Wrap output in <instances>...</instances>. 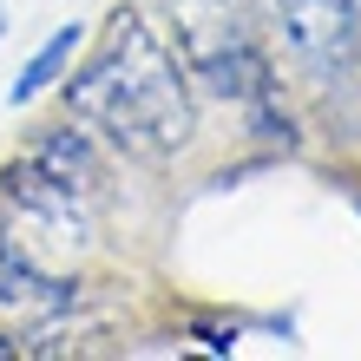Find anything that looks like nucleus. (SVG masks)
<instances>
[{
	"instance_id": "f257e3e1",
	"label": "nucleus",
	"mask_w": 361,
	"mask_h": 361,
	"mask_svg": "<svg viewBox=\"0 0 361 361\" xmlns=\"http://www.w3.org/2000/svg\"><path fill=\"white\" fill-rule=\"evenodd\" d=\"M59 105L99 145H112L138 164L178 158L197 132V86L184 73V53L138 7L112 13V27H105L86 66L73 59V73L59 79Z\"/></svg>"
},
{
	"instance_id": "f03ea898",
	"label": "nucleus",
	"mask_w": 361,
	"mask_h": 361,
	"mask_svg": "<svg viewBox=\"0 0 361 361\" xmlns=\"http://www.w3.org/2000/svg\"><path fill=\"white\" fill-rule=\"evenodd\" d=\"M269 47L309 92L342 99L361 79V13L355 0H257Z\"/></svg>"
},
{
	"instance_id": "7ed1b4c3",
	"label": "nucleus",
	"mask_w": 361,
	"mask_h": 361,
	"mask_svg": "<svg viewBox=\"0 0 361 361\" xmlns=\"http://www.w3.org/2000/svg\"><path fill=\"white\" fill-rule=\"evenodd\" d=\"M79 289L73 276H59L53 263H39L33 250L13 243V230L0 224V309L7 315H27V322H59V315L79 309Z\"/></svg>"
},
{
	"instance_id": "20e7f679",
	"label": "nucleus",
	"mask_w": 361,
	"mask_h": 361,
	"mask_svg": "<svg viewBox=\"0 0 361 361\" xmlns=\"http://www.w3.org/2000/svg\"><path fill=\"white\" fill-rule=\"evenodd\" d=\"M86 39H92L86 20H66L53 39H39L33 59L13 73V86H7V105H13V112H27V105H39L47 92H59V79H66V73H73V59L86 53Z\"/></svg>"
},
{
	"instance_id": "39448f33",
	"label": "nucleus",
	"mask_w": 361,
	"mask_h": 361,
	"mask_svg": "<svg viewBox=\"0 0 361 361\" xmlns=\"http://www.w3.org/2000/svg\"><path fill=\"white\" fill-rule=\"evenodd\" d=\"M145 7H158L164 33H171V47H178V39H197L210 27H224V20H243L257 0H145Z\"/></svg>"
},
{
	"instance_id": "423d86ee",
	"label": "nucleus",
	"mask_w": 361,
	"mask_h": 361,
	"mask_svg": "<svg viewBox=\"0 0 361 361\" xmlns=\"http://www.w3.org/2000/svg\"><path fill=\"white\" fill-rule=\"evenodd\" d=\"M184 335H190L204 355H237L243 335H250V322H243V315H190Z\"/></svg>"
},
{
	"instance_id": "0eeeda50",
	"label": "nucleus",
	"mask_w": 361,
	"mask_h": 361,
	"mask_svg": "<svg viewBox=\"0 0 361 361\" xmlns=\"http://www.w3.org/2000/svg\"><path fill=\"white\" fill-rule=\"evenodd\" d=\"M20 348H27V342H20V335H7V329H0V361H13Z\"/></svg>"
},
{
	"instance_id": "6e6552de",
	"label": "nucleus",
	"mask_w": 361,
	"mask_h": 361,
	"mask_svg": "<svg viewBox=\"0 0 361 361\" xmlns=\"http://www.w3.org/2000/svg\"><path fill=\"white\" fill-rule=\"evenodd\" d=\"M0 33H7V13H0Z\"/></svg>"
},
{
	"instance_id": "1a4fd4ad",
	"label": "nucleus",
	"mask_w": 361,
	"mask_h": 361,
	"mask_svg": "<svg viewBox=\"0 0 361 361\" xmlns=\"http://www.w3.org/2000/svg\"><path fill=\"white\" fill-rule=\"evenodd\" d=\"M355 13H361V0H355Z\"/></svg>"
}]
</instances>
